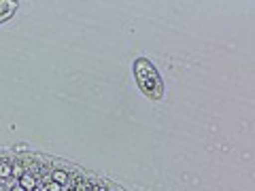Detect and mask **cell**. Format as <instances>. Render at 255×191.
<instances>
[{"instance_id": "6da1fadb", "label": "cell", "mask_w": 255, "mask_h": 191, "mask_svg": "<svg viewBox=\"0 0 255 191\" xmlns=\"http://www.w3.org/2000/svg\"><path fill=\"white\" fill-rule=\"evenodd\" d=\"M134 79L140 87V92L151 100H159L164 96V83L159 79L155 66L147 58H138L134 62Z\"/></svg>"}, {"instance_id": "7a4b0ae2", "label": "cell", "mask_w": 255, "mask_h": 191, "mask_svg": "<svg viewBox=\"0 0 255 191\" xmlns=\"http://www.w3.org/2000/svg\"><path fill=\"white\" fill-rule=\"evenodd\" d=\"M15 9H17V4L15 2H0V23H2L4 19H9L11 15L15 13Z\"/></svg>"}]
</instances>
